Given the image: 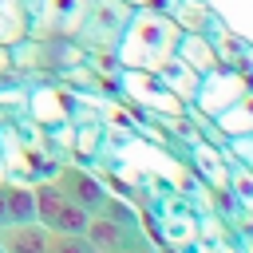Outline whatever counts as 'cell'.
Listing matches in <instances>:
<instances>
[{
    "label": "cell",
    "mask_w": 253,
    "mask_h": 253,
    "mask_svg": "<svg viewBox=\"0 0 253 253\" xmlns=\"http://www.w3.org/2000/svg\"><path fill=\"white\" fill-rule=\"evenodd\" d=\"M178 36L182 28L154 12V8H134L123 36H119V59L126 67H146V71H162L170 59H174V47H178Z\"/></svg>",
    "instance_id": "obj_1"
},
{
    "label": "cell",
    "mask_w": 253,
    "mask_h": 253,
    "mask_svg": "<svg viewBox=\"0 0 253 253\" xmlns=\"http://www.w3.org/2000/svg\"><path fill=\"white\" fill-rule=\"evenodd\" d=\"M24 12L32 40H75L91 12V0H24Z\"/></svg>",
    "instance_id": "obj_2"
},
{
    "label": "cell",
    "mask_w": 253,
    "mask_h": 253,
    "mask_svg": "<svg viewBox=\"0 0 253 253\" xmlns=\"http://www.w3.org/2000/svg\"><path fill=\"white\" fill-rule=\"evenodd\" d=\"M36 221L47 229V233H87V221L91 213L71 202L59 186H36Z\"/></svg>",
    "instance_id": "obj_3"
},
{
    "label": "cell",
    "mask_w": 253,
    "mask_h": 253,
    "mask_svg": "<svg viewBox=\"0 0 253 253\" xmlns=\"http://www.w3.org/2000/svg\"><path fill=\"white\" fill-rule=\"evenodd\" d=\"M130 12H134V8H126L123 0H91V12H87V20H83V28L75 32V40L87 43V47L115 51V47H119V36H123V28H126V20H130Z\"/></svg>",
    "instance_id": "obj_4"
},
{
    "label": "cell",
    "mask_w": 253,
    "mask_h": 253,
    "mask_svg": "<svg viewBox=\"0 0 253 253\" xmlns=\"http://www.w3.org/2000/svg\"><path fill=\"white\" fill-rule=\"evenodd\" d=\"M51 186H59V190H63L71 202H79L87 213H99V210L107 206V190H103L87 170H79V166H63Z\"/></svg>",
    "instance_id": "obj_5"
},
{
    "label": "cell",
    "mask_w": 253,
    "mask_h": 253,
    "mask_svg": "<svg viewBox=\"0 0 253 253\" xmlns=\"http://www.w3.org/2000/svg\"><path fill=\"white\" fill-rule=\"evenodd\" d=\"M0 249L4 253H47L51 233L40 221H12V225H0Z\"/></svg>",
    "instance_id": "obj_6"
},
{
    "label": "cell",
    "mask_w": 253,
    "mask_h": 253,
    "mask_svg": "<svg viewBox=\"0 0 253 253\" xmlns=\"http://www.w3.org/2000/svg\"><path fill=\"white\" fill-rule=\"evenodd\" d=\"M28 36V12L24 0H0V47H12Z\"/></svg>",
    "instance_id": "obj_7"
},
{
    "label": "cell",
    "mask_w": 253,
    "mask_h": 253,
    "mask_svg": "<svg viewBox=\"0 0 253 253\" xmlns=\"http://www.w3.org/2000/svg\"><path fill=\"white\" fill-rule=\"evenodd\" d=\"M174 55H178L186 67H194V71H213V51H210V43H206L198 32H182Z\"/></svg>",
    "instance_id": "obj_8"
},
{
    "label": "cell",
    "mask_w": 253,
    "mask_h": 253,
    "mask_svg": "<svg viewBox=\"0 0 253 253\" xmlns=\"http://www.w3.org/2000/svg\"><path fill=\"white\" fill-rule=\"evenodd\" d=\"M4 198H8V225L12 221H36V186H4Z\"/></svg>",
    "instance_id": "obj_9"
},
{
    "label": "cell",
    "mask_w": 253,
    "mask_h": 253,
    "mask_svg": "<svg viewBox=\"0 0 253 253\" xmlns=\"http://www.w3.org/2000/svg\"><path fill=\"white\" fill-rule=\"evenodd\" d=\"M47 253H99L87 233H51V249Z\"/></svg>",
    "instance_id": "obj_10"
},
{
    "label": "cell",
    "mask_w": 253,
    "mask_h": 253,
    "mask_svg": "<svg viewBox=\"0 0 253 253\" xmlns=\"http://www.w3.org/2000/svg\"><path fill=\"white\" fill-rule=\"evenodd\" d=\"M115 253H154V249H150V245H146L142 237H134V241H126L123 249H115Z\"/></svg>",
    "instance_id": "obj_11"
},
{
    "label": "cell",
    "mask_w": 253,
    "mask_h": 253,
    "mask_svg": "<svg viewBox=\"0 0 253 253\" xmlns=\"http://www.w3.org/2000/svg\"><path fill=\"white\" fill-rule=\"evenodd\" d=\"M0 225H8V198H4V186H0Z\"/></svg>",
    "instance_id": "obj_12"
},
{
    "label": "cell",
    "mask_w": 253,
    "mask_h": 253,
    "mask_svg": "<svg viewBox=\"0 0 253 253\" xmlns=\"http://www.w3.org/2000/svg\"><path fill=\"white\" fill-rule=\"evenodd\" d=\"M8 67H12V59H8V47H0V75H4Z\"/></svg>",
    "instance_id": "obj_13"
},
{
    "label": "cell",
    "mask_w": 253,
    "mask_h": 253,
    "mask_svg": "<svg viewBox=\"0 0 253 253\" xmlns=\"http://www.w3.org/2000/svg\"><path fill=\"white\" fill-rule=\"evenodd\" d=\"M126 8H150V0H123Z\"/></svg>",
    "instance_id": "obj_14"
},
{
    "label": "cell",
    "mask_w": 253,
    "mask_h": 253,
    "mask_svg": "<svg viewBox=\"0 0 253 253\" xmlns=\"http://www.w3.org/2000/svg\"><path fill=\"white\" fill-rule=\"evenodd\" d=\"M0 253H4V249H0Z\"/></svg>",
    "instance_id": "obj_15"
}]
</instances>
